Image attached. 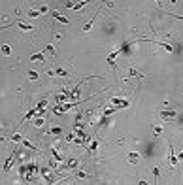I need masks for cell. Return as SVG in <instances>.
<instances>
[{
    "instance_id": "6da1fadb",
    "label": "cell",
    "mask_w": 183,
    "mask_h": 185,
    "mask_svg": "<svg viewBox=\"0 0 183 185\" xmlns=\"http://www.w3.org/2000/svg\"><path fill=\"white\" fill-rule=\"evenodd\" d=\"M151 44L157 45V47H160V49H163L164 53H168V55L174 53V45H172V44H166V42H155V40H151Z\"/></svg>"
},
{
    "instance_id": "7a4b0ae2",
    "label": "cell",
    "mask_w": 183,
    "mask_h": 185,
    "mask_svg": "<svg viewBox=\"0 0 183 185\" xmlns=\"http://www.w3.org/2000/svg\"><path fill=\"white\" fill-rule=\"evenodd\" d=\"M175 117H178V111H175V110L164 108L163 111H160V119H163V121H170V119H175Z\"/></svg>"
},
{
    "instance_id": "3957f363",
    "label": "cell",
    "mask_w": 183,
    "mask_h": 185,
    "mask_svg": "<svg viewBox=\"0 0 183 185\" xmlns=\"http://www.w3.org/2000/svg\"><path fill=\"white\" fill-rule=\"evenodd\" d=\"M126 161H129L132 166H136L138 162L142 161V155H140L138 151H129V155H126Z\"/></svg>"
},
{
    "instance_id": "277c9868",
    "label": "cell",
    "mask_w": 183,
    "mask_h": 185,
    "mask_svg": "<svg viewBox=\"0 0 183 185\" xmlns=\"http://www.w3.org/2000/svg\"><path fill=\"white\" fill-rule=\"evenodd\" d=\"M110 102L111 104H115V106H119V108H129V100H126V98H117V96H111L110 98Z\"/></svg>"
},
{
    "instance_id": "5b68a950",
    "label": "cell",
    "mask_w": 183,
    "mask_h": 185,
    "mask_svg": "<svg viewBox=\"0 0 183 185\" xmlns=\"http://www.w3.org/2000/svg\"><path fill=\"white\" fill-rule=\"evenodd\" d=\"M168 159H170V165H172V168L174 166H178V162H179V159H178V155L174 153V147H172V144H168Z\"/></svg>"
},
{
    "instance_id": "8992f818",
    "label": "cell",
    "mask_w": 183,
    "mask_h": 185,
    "mask_svg": "<svg viewBox=\"0 0 183 185\" xmlns=\"http://www.w3.org/2000/svg\"><path fill=\"white\" fill-rule=\"evenodd\" d=\"M40 174H42V177H44V181H45V183H57V180H55V177L49 174V170H47V168H42V170H40Z\"/></svg>"
},
{
    "instance_id": "52a82bcc",
    "label": "cell",
    "mask_w": 183,
    "mask_h": 185,
    "mask_svg": "<svg viewBox=\"0 0 183 185\" xmlns=\"http://www.w3.org/2000/svg\"><path fill=\"white\" fill-rule=\"evenodd\" d=\"M96 15H100V11H96V13H95V15H93V17H91V19L87 21V23H85V25H83V28H81V30H83V32H89V30H91V28H93V27H95V21H96Z\"/></svg>"
},
{
    "instance_id": "ba28073f",
    "label": "cell",
    "mask_w": 183,
    "mask_h": 185,
    "mask_svg": "<svg viewBox=\"0 0 183 185\" xmlns=\"http://www.w3.org/2000/svg\"><path fill=\"white\" fill-rule=\"evenodd\" d=\"M51 15H53L55 21H59V23H64V25L70 23V19H68L66 15H62V13H59V11H51Z\"/></svg>"
},
{
    "instance_id": "9c48e42d",
    "label": "cell",
    "mask_w": 183,
    "mask_h": 185,
    "mask_svg": "<svg viewBox=\"0 0 183 185\" xmlns=\"http://www.w3.org/2000/svg\"><path fill=\"white\" fill-rule=\"evenodd\" d=\"M77 166H79V161H77V159H68L66 165L62 166V168H64V170H76Z\"/></svg>"
},
{
    "instance_id": "30bf717a",
    "label": "cell",
    "mask_w": 183,
    "mask_h": 185,
    "mask_svg": "<svg viewBox=\"0 0 183 185\" xmlns=\"http://www.w3.org/2000/svg\"><path fill=\"white\" fill-rule=\"evenodd\" d=\"M29 61H32V62H45V55L44 53H34V55H30Z\"/></svg>"
},
{
    "instance_id": "8fae6325",
    "label": "cell",
    "mask_w": 183,
    "mask_h": 185,
    "mask_svg": "<svg viewBox=\"0 0 183 185\" xmlns=\"http://www.w3.org/2000/svg\"><path fill=\"white\" fill-rule=\"evenodd\" d=\"M15 25L21 28V30H25V32H32L34 28L30 27V25H26V23H23V21H15Z\"/></svg>"
},
{
    "instance_id": "7c38bea8",
    "label": "cell",
    "mask_w": 183,
    "mask_h": 185,
    "mask_svg": "<svg viewBox=\"0 0 183 185\" xmlns=\"http://www.w3.org/2000/svg\"><path fill=\"white\" fill-rule=\"evenodd\" d=\"M49 151H51V157H53L55 161H57V162H62V161H64V157H62V155H60V153H59L55 147H53V149H49Z\"/></svg>"
},
{
    "instance_id": "4fadbf2b",
    "label": "cell",
    "mask_w": 183,
    "mask_h": 185,
    "mask_svg": "<svg viewBox=\"0 0 183 185\" xmlns=\"http://www.w3.org/2000/svg\"><path fill=\"white\" fill-rule=\"evenodd\" d=\"M21 144H23V146H25L26 149H30V151H38V147L34 146V144H30L29 140H25V136H23V140H21Z\"/></svg>"
},
{
    "instance_id": "5bb4252c",
    "label": "cell",
    "mask_w": 183,
    "mask_h": 185,
    "mask_svg": "<svg viewBox=\"0 0 183 185\" xmlns=\"http://www.w3.org/2000/svg\"><path fill=\"white\" fill-rule=\"evenodd\" d=\"M89 2H93V0H79V2H76V4H74V8H72V10L79 11V10L83 8V6H85V4H89Z\"/></svg>"
},
{
    "instance_id": "9a60e30c",
    "label": "cell",
    "mask_w": 183,
    "mask_h": 185,
    "mask_svg": "<svg viewBox=\"0 0 183 185\" xmlns=\"http://www.w3.org/2000/svg\"><path fill=\"white\" fill-rule=\"evenodd\" d=\"M74 177H77V180H89L91 176H89L87 172H83V170H77V172L74 174Z\"/></svg>"
},
{
    "instance_id": "2e32d148",
    "label": "cell",
    "mask_w": 183,
    "mask_h": 185,
    "mask_svg": "<svg viewBox=\"0 0 183 185\" xmlns=\"http://www.w3.org/2000/svg\"><path fill=\"white\" fill-rule=\"evenodd\" d=\"M53 134H62V129L60 127H53V129H49L45 132V136H53Z\"/></svg>"
},
{
    "instance_id": "e0dca14e",
    "label": "cell",
    "mask_w": 183,
    "mask_h": 185,
    "mask_svg": "<svg viewBox=\"0 0 183 185\" xmlns=\"http://www.w3.org/2000/svg\"><path fill=\"white\" fill-rule=\"evenodd\" d=\"M126 72H129V76H132V77H144L142 72H138V70H136V68H132V66L126 70Z\"/></svg>"
},
{
    "instance_id": "ac0fdd59",
    "label": "cell",
    "mask_w": 183,
    "mask_h": 185,
    "mask_svg": "<svg viewBox=\"0 0 183 185\" xmlns=\"http://www.w3.org/2000/svg\"><path fill=\"white\" fill-rule=\"evenodd\" d=\"M117 110H121V108H119V106H115V104H113V106H111V108H106V110H104V115H108V117H110L111 113H115Z\"/></svg>"
},
{
    "instance_id": "d6986e66",
    "label": "cell",
    "mask_w": 183,
    "mask_h": 185,
    "mask_svg": "<svg viewBox=\"0 0 183 185\" xmlns=\"http://www.w3.org/2000/svg\"><path fill=\"white\" fill-rule=\"evenodd\" d=\"M98 151V140H91V146H89V153H95Z\"/></svg>"
},
{
    "instance_id": "ffe728a7",
    "label": "cell",
    "mask_w": 183,
    "mask_h": 185,
    "mask_svg": "<svg viewBox=\"0 0 183 185\" xmlns=\"http://www.w3.org/2000/svg\"><path fill=\"white\" fill-rule=\"evenodd\" d=\"M163 125H155L153 127V134H155V136H160V134H163Z\"/></svg>"
},
{
    "instance_id": "44dd1931",
    "label": "cell",
    "mask_w": 183,
    "mask_h": 185,
    "mask_svg": "<svg viewBox=\"0 0 183 185\" xmlns=\"http://www.w3.org/2000/svg\"><path fill=\"white\" fill-rule=\"evenodd\" d=\"M2 55H4V57H10V55H11V47H10L8 44L2 45Z\"/></svg>"
},
{
    "instance_id": "7402d4cb",
    "label": "cell",
    "mask_w": 183,
    "mask_h": 185,
    "mask_svg": "<svg viewBox=\"0 0 183 185\" xmlns=\"http://www.w3.org/2000/svg\"><path fill=\"white\" fill-rule=\"evenodd\" d=\"M45 51H47L49 55H51V57H57V49H55L51 44H49V45H45Z\"/></svg>"
},
{
    "instance_id": "603a6c76",
    "label": "cell",
    "mask_w": 183,
    "mask_h": 185,
    "mask_svg": "<svg viewBox=\"0 0 183 185\" xmlns=\"http://www.w3.org/2000/svg\"><path fill=\"white\" fill-rule=\"evenodd\" d=\"M55 74H57V76H60V77H66V76H70V74H68V70H64V68H57V70H55Z\"/></svg>"
},
{
    "instance_id": "cb8c5ba5",
    "label": "cell",
    "mask_w": 183,
    "mask_h": 185,
    "mask_svg": "<svg viewBox=\"0 0 183 185\" xmlns=\"http://www.w3.org/2000/svg\"><path fill=\"white\" fill-rule=\"evenodd\" d=\"M26 76H29V80H30V81H36L38 77H40L38 72H34V70H29V74H26Z\"/></svg>"
},
{
    "instance_id": "d4e9b609",
    "label": "cell",
    "mask_w": 183,
    "mask_h": 185,
    "mask_svg": "<svg viewBox=\"0 0 183 185\" xmlns=\"http://www.w3.org/2000/svg\"><path fill=\"white\" fill-rule=\"evenodd\" d=\"M44 123H45L44 117H36V119H34V127H38V129H40V127H44Z\"/></svg>"
},
{
    "instance_id": "484cf974",
    "label": "cell",
    "mask_w": 183,
    "mask_h": 185,
    "mask_svg": "<svg viewBox=\"0 0 183 185\" xmlns=\"http://www.w3.org/2000/svg\"><path fill=\"white\" fill-rule=\"evenodd\" d=\"M153 176H155V183H159V180H160V170H159V166L153 168Z\"/></svg>"
},
{
    "instance_id": "4316f807",
    "label": "cell",
    "mask_w": 183,
    "mask_h": 185,
    "mask_svg": "<svg viewBox=\"0 0 183 185\" xmlns=\"http://www.w3.org/2000/svg\"><path fill=\"white\" fill-rule=\"evenodd\" d=\"M98 125H100V127H108V125H110V117H108V115H104V117L100 119V123H98Z\"/></svg>"
},
{
    "instance_id": "83f0119b",
    "label": "cell",
    "mask_w": 183,
    "mask_h": 185,
    "mask_svg": "<svg viewBox=\"0 0 183 185\" xmlns=\"http://www.w3.org/2000/svg\"><path fill=\"white\" fill-rule=\"evenodd\" d=\"M76 138H77V134H76V132H72V134H68V136H64V140H66V142H74Z\"/></svg>"
},
{
    "instance_id": "f1b7e54d",
    "label": "cell",
    "mask_w": 183,
    "mask_h": 185,
    "mask_svg": "<svg viewBox=\"0 0 183 185\" xmlns=\"http://www.w3.org/2000/svg\"><path fill=\"white\" fill-rule=\"evenodd\" d=\"M13 142H21V140H23V136H21V134H11V136H10Z\"/></svg>"
},
{
    "instance_id": "f546056e",
    "label": "cell",
    "mask_w": 183,
    "mask_h": 185,
    "mask_svg": "<svg viewBox=\"0 0 183 185\" xmlns=\"http://www.w3.org/2000/svg\"><path fill=\"white\" fill-rule=\"evenodd\" d=\"M40 13H42L40 10H38V11H36V10H30V11H29V17H38Z\"/></svg>"
},
{
    "instance_id": "4dcf8cb0",
    "label": "cell",
    "mask_w": 183,
    "mask_h": 185,
    "mask_svg": "<svg viewBox=\"0 0 183 185\" xmlns=\"http://www.w3.org/2000/svg\"><path fill=\"white\" fill-rule=\"evenodd\" d=\"M108 62H110V66H111V68H113V72L117 74V64H115V61H108Z\"/></svg>"
},
{
    "instance_id": "1f68e13d",
    "label": "cell",
    "mask_w": 183,
    "mask_h": 185,
    "mask_svg": "<svg viewBox=\"0 0 183 185\" xmlns=\"http://www.w3.org/2000/svg\"><path fill=\"white\" fill-rule=\"evenodd\" d=\"M170 17H175V19H179V21H183V15H175V13H170Z\"/></svg>"
},
{
    "instance_id": "d6a6232c",
    "label": "cell",
    "mask_w": 183,
    "mask_h": 185,
    "mask_svg": "<svg viewBox=\"0 0 183 185\" xmlns=\"http://www.w3.org/2000/svg\"><path fill=\"white\" fill-rule=\"evenodd\" d=\"M74 4H76V2H72V0H68V2H66V8H74Z\"/></svg>"
},
{
    "instance_id": "836d02e7",
    "label": "cell",
    "mask_w": 183,
    "mask_h": 185,
    "mask_svg": "<svg viewBox=\"0 0 183 185\" xmlns=\"http://www.w3.org/2000/svg\"><path fill=\"white\" fill-rule=\"evenodd\" d=\"M40 11L42 13H47V6H40Z\"/></svg>"
},
{
    "instance_id": "e575fe53",
    "label": "cell",
    "mask_w": 183,
    "mask_h": 185,
    "mask_svg": "<svg viewBox=\"0 0 183 185\" xmlns=\"http://www.w3.org/2000/svg\"><path fill=\"white\" fill-rule=\"evenodd\" d=\"M155 2H157V4H159V6H160V4H163V0H155Z\"/></svg>"
}]
</instances>
